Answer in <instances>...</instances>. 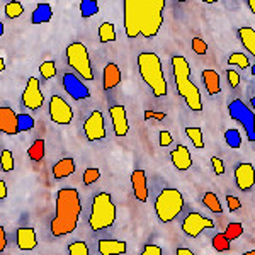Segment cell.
I'll use <instances>...</instances> for the list:
<instances>
[{"mask_svg":"<svg viewBox=\"0 0 255 255\" xmlns=\"http://www.w3.org/2000/svg\"><path fill=\"white\" fill-rule=\"evenodd\" d=\"M165 0H125V31L128 38L151 39L163 24Z\"/></svg>","mask_w":255,"mask_h":255,"instance_id":"1","label":"cell"},{"mask_svg":"<svg viewBox=\"0 0 255 255\" xmlns=\"http://www.w3.org/2000/svg\"><path fill=\"white\" fill-rule=\"evenodd\" d=\"M80 196L79 191L73 187H63L56 194V211L55 218L51 220L49 230L55 238L70 235L75 232L80 220Z\"/></svg>","mask_w":255,"mask_h":255,"instance_id":"2","label":"cell"},{"mask_svg":"<svg viewBox=\"0 0 255 255\" xmlns=\"http://www.w3.org/2000/svg\"><path fill=\"white\" fill-rule=\"evenodd\" d=\"M172 70H174V79L177 85L179 96L186 101L187 108L194 113L203 111V99L197 85L191 80V67L184 56H174L172 58Z\"/></svg>","mask_w":255,"mask_h":255,"instance_id":"3","label":"cell"},{"mask_svg":"<svg viewBox=\"0 0 255 255\" xmlns=\"http://www.w3.org/2000/svg\"><path fill=\"white\" fill-rule=\"evenodd\" d=\"M138 70L143 82L151 89L155 97H165L167 96V80L163 75L162 61L155 53L145 51L138 55Z\"/></svg>","mask_w":255,"mask_h":255,"instance_id":"4","label":"cell"},{"mask_svg":"<svg viewBox=\"0 0 255 255\" xmlns=\"http://www.w3.org/2000/svg\"><path fill=\"white\" fill-rule=\"evenodd\" d=\"M116 221V206L109 192H99L92 199V211L89 216V225L92 232L108 230Z\"/></svg>","mask_w":255,"mask_h":255,"instance_id":"5","label":"cell"},{"mask_svg":"<svg viewBox=\"0 0 255 255\" xmlns=\"http://www.w3.org/2000/svg\"><path fill=\"white\" fill-rule=\"evenodd\" d=\"M184 209V196L174 187H167L155 199V213L160 223H170Z\"/></svg>","mask_w":255,"mask_h":255,"instance_id":"6","label":"cell"},{"mask_svg":"<svg viewBox=\"0 0 255 255\" xmlns=\"http://www.w3.org/2000/svg\"><path fill=\"white\" fill-rule=\"evenodd\" d=\"M68 65L85 80H94L92 65H90L89 51L84 43H72L67 48Z\"/></svg>","mask_w":255,"mask_h":255,"instance_id":"7","label":"cell"},{"mask_svg":"<svg viewBox=\"0 0 255 255\" xmlns=\"http://www.w3.org/2000/svg\"><path fill=\"white\" fill-rule=\"evenodd\" d=\"M228 113L230 118L235 119L242 125V128L247 133V139L249 141H255V114L252 113V109L249 106H245L240 99H233L228 104Z\"/></svg>","mask_w":255,"mask_h":255,"instance_id":"8","label":"cell"},{"mask_svg":"<svg viewBox=\"0 0 255 255\" xmlns=\"http://www.w3.org/2000/svg\"><path fill=\"white\" fill-rule=\"evenodd\" d=\"M213 226H215V221L209 220V218L199 215V213H189L182 221V232L186 233L187 237L196 238L201 235V232H204V230H208V228H213Z\"/></svg>","mask_w":255,"mask_h":255,"instance_id":"9","label":"cell"},{"mask_svg":"<svg viewBox=\"0 0 255 255\" xmlns=\"http://www.w3.org/2000/svg\"><path fill=\"white\" fill-rule=\"evenodd\" d=\"M49 116L56 125H70L73 119V111L70 104L60 96H53L49 101Z\"/></svg>","mask_w":255,"mask_h":255,"instance_id":"10","label":"cell"},{"mask_svg":"<svg viewBox=\"0 0 255 255\" xmlns=\"http://www.w3.org/2000/svg\"><path fill=\"white\" fill-rule=\"evenodd\" d=\"M84 133L89 141H101L106 138V125L104 116L101 111H92V114L85 119L84 123Z\"/></svg>","mask_w":255,"mask_h":255,"instance_id":"11","label":"cell"},{"mask_svg":"<svg viewBox=\"0 0 255 255\" xmlns=\"http://www.w3.org/2000/svg\"><path fill=\"white\" fill-rule=\"evenodd\" d=\"M44 102V96L41 92V87H39V80L36 77H29L27 80V85L22 92V104L26 106L27 109H39Z\"/></svg>","mask_w":255,"mask_h":255,"instance_id":"12","label":"cell"},{"mask_svg":"<svg viewBox=\"0 0 255 255\" xmlns=\"http://www.w3.org/2000/svg\"><path fill=\"white\" fill-rule=\"evenodd\" d=\"M63 87L68 92V96L75 101H84L90 97V90L79 77L73 73H63Z\"/></svg>","mask_w":255,"mask_h":255,"instance_id":"13","label":"cell"},{"mask_svg":"<svg viewBox=\"0 0 255 255\" xmlns=\"http://www.w3.org/2000/svg\"><path fill=\"white\" fill-rule=\"evenodd\" d=\"M235 180L240 191H249L255 184V168L252 163H240L235 168Z\"/></svg>","mask_w":255,"mask_h":255,"instance_id":"14","label":"cell"},{"mask_svg":"<svg viewBox=\"0 0 255 255\" xmlns=\"http://www.w3.org/2000/svg\"><path fill=\"white\" fill-rule=\"evenodd\" d=\"M0 131L10 134V136L19 133V114H15L10 108H5V106L0 108Z\"/></svg>","mask_w":255,"mask_h":255,"instance_id":"15","label":"cell"},{"mask_svg":"<svg viewBox=\"0 0 255 255\" xmlns=\"http://www.w3.org/2000/svg\"><path fill=\"white\" fill-rule=\"evenodd\" d=\"M111 119H113V128L116 136H126L128 131H129V125H128V118H126V109L123 106H113L109 109Z\"/></svg>","mask_w":255,"mask_h":255,"instance_id":"16","label":"cell"},{"mask_svg":"<svg viewBox=\"0 0 255 255\" xmlns=\"http://www.w3.org/2000/svg\"><path fill=\"white\" fill-rule=\"evenodd\" d=\"M131 186H133V194L138 201L146 203L148 199V184H146V174L145 170L138 168L131 174Z\"/></svg>","mask_w":255,"mask_h":255,"instance_id":"17","label":"cell"},{"mask_svg":"<svg viewBox=\"0 0 255 255\" xmlns=\"http://www.w3.org/2000/svg\"><path fill=\"white\" fill-rule=\"evenodd\" d=\"M15 240H17V247L20 250H24V252H31L38 245L34 228H19L15 232Z\"/></svg>","mask_w":255,"mask_h":255,"instance_id":"18","label":"cell"},{"mask_svg":"<svg viewBox=\"0 0 255 255\" xmlns=\"http://www.w3.org/2000/svg\"><path fill=\"white\" fill-rule=\"evenodd\" d=\"M97 250L101 255H125L128 247H126V242L102 238V240L97 242Z\"/></svg>","mask_w":255,"mask_h":255,"instance_id":"19","label":"cell"},{"mask_svg":"<svg viewBox=\"0 0 255 255\" xmlns=\"http://www.w3.org/2000/svg\"><path fill=\"white\" fill-rule=\"evenodd\" d=\"M170 158H172V163H174V167L177 170H187V168H191V165H192L191 151H189L187 146H184V145L177 146L170 153Z\"/></svg>","mask_w":255,"mask_h":255,"instance_id":"20","label":"cell"},{"mask_svg":"<svg viewBox=\"0 0 255 255\" xmlns=\"http://www.w3.org/2000/svg\"><path fill=\"white\" fill-rule=\"evenodd\" d=\"M119 82H121V72L116 63H108L102 72V87L104 90H111L118 87Z\"/></svg>","mask_w":255,"mask_h":255,"instance_id":"21","label":"cell"},{"mask_svg":"<svg viewBox=\"0 0 255 255\" xmlns=\"http://www.w3.org/2000/svg\"><path fill=\"white\" fill-rule=\"evenodd\" d=\"M73 172H75V162L70 157L61 158L60 162H56L55 167H53V177H55L56 180L65 179V177L72 175Z\"/></svg>","mask_w":255,"mask_h":255,"instance_id":"22","label":"cell"},{"mask_svg":"<svg viewBox=\"0 0 255 255\" xmlns=\"http://www.w3.org/2000/svg\"><path fill=\"white\" fill-rule=\"evenodd\" d=\"M203 80H204V87H206L209 96H216V94L221 92L220 75H218L215 70H204Z\"/></svg>","mask_w":255,"mask_h":255,"instance_id":"23","label":"cell"},{"mask_svg":"<svg viewBox=\"0 0 255 255\" xmlns=\"http://www.w3.org/2000/svg\"><path fill=\"white\" fill-rule=\"evenodd\" d=\"M53 17V10L49 3H38L34 10H32L31 15V22L32 24H46L49 22Z\"/></svg>","mask_w":255,"mask_h":255,"instance_id":"24","label":"cell"},{"mask_svg":"<svg viewBox=\"0 0 255 255\" xmlns=\"http://www.w3.org/2000/svg\"><path fill=\"white\" fill-rule=\"evenodd\" d=\"M238 39L242 41L247 51H250L255 56V31L252 27H240L238 29Z\"/></svg>","mask_w":255,"mask_h":255,"instance_id":"25","label":"cell"},{"mask_svg":"<svg viewBox=\"0 0 255 255\" xmlns=\"http://www.w3.org/2000/svg\"><path fill=\"white\" fill-rule=\"evenodd\" d=\"M99 39L101 43H113L116 41V29L111 22H102L99 27Z\"/></svg>","mask_w":255,"mask_h":255,"instance_id":"26","label":"cell"},{"mask_svg":"<svg viewBox=\"0 0 255 255\" xmlns=\"http://www.w3.org/2000/svg\"><path fill=\"white\" fill-rule=\"evenodd\" d=\"M203 204L211 213H216V215H220V213L223 211L220 199H218V196L215 194V192H206V194H204V197H203Z\"/></svg>","mask_w":255,"mask_h":255,"instance_id":"27","label":"cell"},{"mask_svg":"<svg viewBox=\"0 0 255 255\" xmlns=\"http://www.w3.org/2000/svg\"><path fill=\"white\" fill-rule=\"evenodd\" d=\"M27 155H29L31 160H34V162H41V160L44 158V139H36L34 143L29 146V150H27Z\"/></svg>","mask_w":255,"mask_h":255,"instance_id":"28","label":"cell"},{"mask_svg":"<svg viewBox=\"0 0 255 255\" xmlns=\"http://www.w3.org/2000/svg\"><path fill=\"white\" fill-rule=\"evenodd\" d=\"M99 12V3L96 0H82L80 2V14L84 19L87 17H92Z\"/></svg>","mask_w":255,"mask_h":255,"instance_id":"29","label":"cell"},{"mask_svg":"<svg viewBox=\"0 0 255 255\" xmlns=\"http://www.w3.org/2000/svg\"><path fill=\"white\" fill-rule=\"evenodd\" d=\"M186 134L191 138L192 145H194L196 148H199V150H203V148H204V139H203V131H201V128L189 126V128H186Z\"/></svg>","mask_w":255,"mask_h":255,"instance_id":"30","label":"cell"},{"mask_svg":"<svg viewBox=\"0 0 255 255\" xmlns=\"http://www.w3.org/2000/svg\"><path fill=\"white\" fill-rule=\"evenodd\" d=\"M225 139L228 143L230 148H240L242 146V134L238 129H226L225 131Z\"/></svg>","mask_w":255,"mask_h":255,"instance_id":"31","label":"cell"},{"mask_svg":"<svg viewBox=\"0 0 255 255\" xmlns=\"http://www.w3.org/2000/svg\"><path fill=\"white\" fill-rule=\"evenodd\" d=\"M228 65H235L238 68H247V67H250V61L244 53L235 51V53H232V56L228 58Z\"/></svg>","mask_w":255,"mask_h":255,"instance_id":"32","label":"cell"},{"mask_svg":"<svg viewBox=\"0 0 255 255\" xmlns=\"http://www.w3.org/2000/svg\"><path fill=\"white\" fill-rule=\"evenodd\" d=\"M22 12H24V7H22V3L20 2H9L5 5V15L9 19H17L22 15Z\"/></svg>","mask_w":255,"mask_h":255,"instance_id":"33","label":"cell"},{"mask_svg":"<svg viewBox=\"0 0 255 255\" xmlns=\"http://www.w3.org/2000/svg\"><path fill=\"white\" fill-rule=\"evenodd\" d=\"M213 247L216 252H226V250H230V240L225 237V233H218L213 237Z\"/></svg>","mask_w":255,"mask_h":255,"instance_id":"34","label":"cell"},{"mask_svg":"<svg viewBox=\"0 0 255 255\" xmlns=\"http://www.w3.org/2000/svg\"><path fill=\"white\" fill-rule=\"evenodd\" d=\"M242 233H244V226H242V223H230L226 226L225 237L232 242V240H237L238 237H242Z\"/></svg>","mask_w":255,"mask_h":255,"instance_id":"35","label":"cell"},{"mask_svg":"<svg viewBox=\"0 0 255 255\" xmlns=\"http://www.w3.org/2000/svg\"><path fill=\"white\" fill-rule=\"evenodd\" d=\"M68 254L70 255H90L87 244H85V242H80V240H77L68 245Z\"/></svg>","mask_w":255,"mask_h":255,"instance_id":"36","label":"cell"},{"mask_svg":"<svg viewBox=\"0 0 255 255\" xmlns=\"http://www.w3.org/2000/svg\"><path fill=\"white\" fill-rule=\"evenodd\" d=\"M39 73H41V77L43 79H53V77L56 75V67H55V63L53 61H44V63H41V67H39Z\"/></svg>","mask_w":255,"mask_h":255,"instance_id":"37","label":"cell"},{"mask_svg":"<svg viewBox=\"0 0 255 255\" xmlns=\"http://www.w3.org/2000/svg\"><path fill=\"white\" fill-rule=\"evenodd\" d=\"M34 128V118L31 114H19V133L29 131Z\"/></svg>","mask_w":255,"mask_h":255,"instance_id":"38","label":"cell"},{"mask_svg":"<svg viewBox=\"0 0 255 255\" xmlns=\"http://www.w3.org/2000/svg\"><path fill=\"white\" fill-rule=\"evenodd\" d=\"M2 170L3 172L14 170V155H12L9 150L2 151Z\"/></svg>","mask_w":255,"mask_h":255,"instance_id":"39","label":"cell"},{"mask_svg":"<svg viewBox=\"0 0 255 255\" xmlns=\"http://www.w3.org/2000/svg\"><path fill=\"white\" fill-rule=\"evenodd\" d=\"M99 177H101V170L99 168H87L84 172V184L85 186H90V184L97 182Z\"/></svg>","mask_w":255,"mask_h":255,"instance_id":"40","label":"cell"},{"mask_svg":"<svg viewBox=\"0 0 255 255\" xmlns=\"http://www.w3.org/2000/svg\"><path fill=\"white\" fill-rule=\"evenodd\" d=\"M192 49H194L197 55H206V53H208L206 41H203L201 38H194V39H192Z\"/></svg>","mask_w":255,"mask_h":255,"instance_id":"41","label":"cell"},{"mask_svg":"<svg viewBox=\"0 0 255 255\" xmlns=\"http://www.w3.org/2000/svg\"><path fill=\"white\" fill-rule=\"evenodd\" d=\"M226 79H228V84L232 89H237L240 85V75H238L235 70H226Z\"/></svg>","mask_w":255,"mask_h":255,"instance_id":"42","label":"cell"},{"mask_svg":"<svg viewBox=\"0 0 255 255\" xmlns=\"http://www.w3.org/2000/svg\"><path fill=\"white\" fill-rule=\"evenodd\" d=\"M226 203H228V209L230 211H238V209L242 208V203H240V199L238 197H235V196H226Z\"/></svg>","mask_w":255,"mask_h":255,"instance_id":"43","label":"cell"},{"mask_svg":"<svg viewBox=\"0 0 255 255\" xmlns=\"http://www.w3.org/2000/svg\"><path fill=\"white\" fill-rule=\"evenodd\" d=\"M139 255H162V249H160L158 245L150 244V245H146L145 249L141 250V254H139Z\"/></svg>","mask_w":255,"mask_h":255,"instance_id":"44","label":"cell"},{"mask_svg":"<svg viewBox=\"0 0 255 255\" xmlns=\"http://www.w3.org/2000/svg\"><path fill=\"white\" fill-rule=\"evenodd\" d=\"M211 165H213V168H215V174L216 175L225 174V165H223V160H221V158L213 157L211 158Z\"/></svg>","mask_w":255,"mask_h":255,"instance_id":"45","label":"cell"},{"mask_svg":"<svg viewBox=\"0 0 255 255\" xmlns=\"http://www.w3.org/2000/svg\"><path fill=\"white\" fill-rule=\"evenodd\" d=\"M160 146H168L172 145V134L168 131H160V136H158Z\"/></svg>","mask_w":255,"mask_h":255,"instance_id":"46","label":"cell"},{"mask_svg":"<svg viewBox=\"0 0 255 255\" xmlns=\"http://www.w3.org/2000/svg\"><path fill=\"white\" fill-rule=\"evenodd\" d=\"M145 119H158V121H162V119H165L167 114L165 113H153V111H145Z\"/></svg>","mask_w":255,"mask_h":255,"instance_id":"47","label":"cell"},{"mask_svg":"<svg viewBox=\"0 0 255 255\" xmlns=\"http://www.w3.org/2000/svg\"><path fill=\"white\" fill-rule=\"evenodd\" d=\"M7 247V237H5V230L3 226H0V252H3Z\"/></svg>","mask_w":255,"mask_h":255,"instance_id":"48","label":"cell"},{"mask_svg":"<svg viewBox=\"0 0 255 255\" xmlns=\"http://www.w3.org/2000/svg\"><path fill=\"white\" fill-rule=\"evenodd\" d=\"M7 197V184L5 180H0V199H5Z\"/></svg>","mask_w":255,"mask_h":255,"instance_id":"49","label":"cell"},{"mask_svg":"<svg viewBox=\"0 0 255 255\" xmlns=\"http://www.w3.org/2000/svg\"><path fill=\"white\" fill-rule=\"evenodd\" d=\"M177 255H194V254L189 249H182V247H180V249H177Z\"/></svg>","mask_w":255,"mask_h":255,"instance_id":"50","label":"cell"},{"mask_svg":"<svg viewBox=\"0 0 255 255\" xmlns=\"http://www.w3.org/2000/svg\"><path fill=\"white\" fill-rule=\"evenodd\" d=\"M247 3H249V9L252 10L254 14H255V0H249V2H247Z\"/></svg>","mask_w":255,"mask_h":255,"instance_id":"51","label":"cell"},{"mask_svg":"<svg viewBox=\"0 0 255 255\" xmlns=\"http://www.w3.org/2000/svg\"><path fill=\"white\" fill-rule=\"evenodd\" d=\"M3 70H5V60L0 58V72H3Z\"/></svg>","mask_w":255,"mask_h":255,"instance_id":"52","label":"cell"},{"mask_svg":"<svg viewBox=\"0 0 255 255\" xmlns=\"http://www.w3.org/2000/svg\"><path fill=\"white\" fill-rule=\"evenodd\" d=\"M244 255H255V249H254V250H250V252H245Z\"/></svg>","mask_w":255,"mask_h":255,"instance_id":"53","label":"cell"},{"mask_svg":"<svg viewBox=\"0 0 255 255\" xmlns=\"http://www.w3.org/2000/svg\"><path fill=\"white\" fill-rule=\"evenodd\" d=\"M250 104H252L254 108H255V97H252V101H250Z\"/></svg>","mask_w":255,"mask_h":255,"instance_id":"54","label":"cell"},{"mask_svg":"<svg viewBox=\"0 0 255 255\" xmlns=\"http://www.w3.org/2000/svg\"><path fill=\"white\" fill-rule=\"evenodd\" d=\"M252 75L255 77V65H254V67H252Z\"/></svg>","mask_w":255,"mask_h":255,"instance_id":"55","label":"cell"}]
</instances>
